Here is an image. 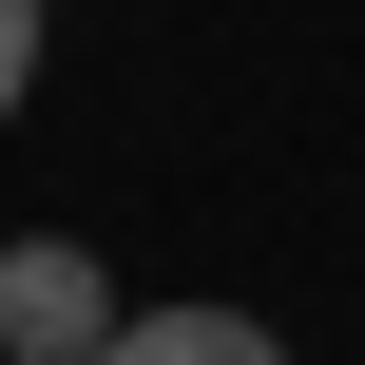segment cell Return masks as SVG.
Listing matches in <instances>:
<instances>
[{"instance_id":"obj_4","label":"cell","mask_w":365,"mask_h":365,"mask_svg":"<svg viewBox=\"0 0 365 365\" xmlns=\"http://www.w3.org/2000/svg\"><path fill=\"white\" fill-rule=\"evenodd\" d=\"M0 365H19V346H0Z\"/></svg>"},{"instance_id":"obj_3","label":"cell","mask_w":365,"mask_h":365,"mask_svg":"<svg viewBox=\"0 0 365 365\" xmlns=\"http://www.w3.org/2000/svg\"><path fill=\"white\" fill-rule=\"evenodd\" d=\"M38 19H58V0H0V115L38 96Z\"/></svg>"},{"instance_id":"obj_1","label":"cell","mask_w":365,"mask_h":365,"mask_svg":"<svg viewBox=\"0 0 365 365\" xmlns=\"http://www.w3.org/2000/svg\"><path fill=\"white\" fill-rule=\"evenodd\" d=\"M0 346L19 365H96L115 346V269H96L77 231H19V250H0Z\"/></svg>"},{"instance_id":"obj_2","label":"cell","mask_w":365,"mask_h":365,"mask_svg":"<svg viewBox=\"0 0 365 365\" xmlns=\"http://www.w3.org/2000/svg\"><path fill=\"white\" fill-rule=\"evenodd\" d=\"M96 365H289V327H250V308H115Z\"/></svg>"}]
</instances>
